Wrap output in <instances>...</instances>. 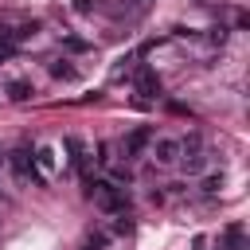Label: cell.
<instances>
[{"instance_id":"2e32d148","label":"cell","mask_w":250,"mask_h":250,"mask_svg":"<svg viewBox=\"0 0 250 250\" xmlns=\"http://www.w3.org/2000/svg\"><path fill=\"white\" fill-rule=\"evenodd\" d=\"M94 160H98V164H109V160H113V156H109V145H98V156H94Z\"/></svg>"},{"instance_id":"8992f818","label":"cell","mask_w":250,"mask_h":250,"mask_svg":"<svg viewBox=\"0 0 250 250\" xmlns=\"http://www.w3.org/2000/svg\"><path fill=\"white\" fill-rule=\"evenodd\" d=\"M152 156H156V164H176L180 160V141H172V137L152 141Z\"/></svg>"},{"instance_id":"52a82bcc","label":"cell","mask_w":250,"mask_h":250,"mask_svg":"<svg viewBox=\"0 0 250 250\" xmlns=\"http://www.w3.org/2000/svg\"><path fill=\"white\" fill-rule=\"evenodd\" d=\"M31 164H35L43 176H51V172H55V148H51V145H35V152H31Z\"/></svg>"},{"instance_id":"8fae6325","label":"cell","mask_w":250,"mask_h":250,"mask_svg":"<svg viewBox=\"0 0 250 250\" xmlns=\"http://www.w3.org/2000/svg\"><path fill=\"white\" fill-rule=\"evenodd\" d=\"M105 242H109V234H102V230H98V234H90V238H86V246H82V250H102Z\"/></svg>"},{"instance_id":"d6986e66","label":"cell","mask_w":250,"mask_h":250,"mask_svg":"<svg viewBox=\"0 0 250 250\" xmlns=\"http://www.w3.org/2000/svg\"><path fill=\"white\" fill-rule=\"evenodd\" d=\"M4 164H8V152H4V148H0V168H4Z\"/></svg>"},{"instance_id":"e0dca14e","label":"cell","mask_w":250,"mask_h":250,"mask_svg":"<svg viewBox=\"0 0 250 250\" xmlns=\"http://www.w3.org/2000/svg\"><path fill=\"white\" fill-rule=\"evenodd\" d=\"M203 246H207V238H203V234H195V238H191V250H203Z\"/></svg>"},{"instance_id":"4fadbf2b","label":"cell","mask_w":250,"mask_h":250,"mask_svg":"<svg viewBox=\"0 0 250 250\" xmlns=\"http://www.w3.org/2000/svg\"><path fill=\"white\" fill-rule=\"evenodd\" d=\"M62 43H66L70 51H90V43H86V39H78V35H66Z\"/></svg>"},{"instance_id":"ba28073f","label":"cell","mask_w":250,"mask_h":250,"mask_svg":"<svg viewBox=\"0 0 250 250\" xmlns=\"http://www.w3.org/2000/svg\"><path fill=\"white\" fill-rule=\"evenodd\" d=\"M31 94H35V86H31L27 78H12V82H8V98H12V102H27Z\"/></svg>"},{"instance_id":"7a4b0ae2","label":"cell","mask_w":250,"mask_h":250,"mask_svg":"<svg viewBox=\"0 0 250 250\" xmlns=\"http://www.w3.org/2000/svg\"><path fill=\"white\" fill-rule=\"evenodd\" d=\"M8 164H12V172H16L20 180H35L39 188L47 184V176L31 164V148H16V152H8Z\"/></svg>"},{"instance_id":"277c9868","label":"cell","mask_w":250,"mask_h":250,"mask_svg":"<svg viewBox=\"0 0 250 250\" xmlns=\"http://www.w3.org/2000/svg\"><path fill=\"white\" fill-rule=\"evenodd\" d=\"M148 141H152V129H148V125H141V129H133V133L121 141V152H125V156H141Z\"/></svg>"},{"instance_id":"30bf717a","label":"cell","mask_w":250,"mask_h":250,"mask_svg":"<svg viewBox=\"0 0 250 250\" xmlns=\"http://www.w3.org/2000/svg\"><path fill=\"white\" fill-rule=\"evenodd\" d=\"M227 242H230V250H246V238H242V227L238 223L227 227Z\"/></svg>"},{"instance_id":"3957f363","label":"cell","mask_w":250,"mask_h":250,"mask_svg":"<svg viewBox=\"0 0 250 250\" xmlns=\"http://www.w3.org/2000/svg\"><path fill=\"white\" fill-rule=\"evenodd\" d=\"M133 86H137V94H141V98H156V94H160V78H156V70H152V66H141V70H137V78H133Z\"/></svg>"},{"instance_id":"9c48e42d","label":"cell","mask_w":250,"mask_h":250,"mask_svg":"<svg viewBox=\"0 0 250 250\" xmlns=\"http://www.w3.org/2000/svg\"><path fill=\"white\" fill-rule=\"evenodd\" d=\"M78 70H74V62H66V59H55L51 62V78H62V82H70Z\"/></svg>"},{"instance_id":"5bb4252c","label":"cell","mask_w":250,"mask_h":250,"mask_svg":"<svg viewBox=\"0 0 250 250\" xmlns=\"http://www.w3.org/2000/svg\"><path fill=\"white\" fill-rule=\"evenodd\" d=\"M113 234H133V223H129V219H117V223H113Z\"/></svg>"},{"instance_id":"9a60e30c","label":"cell","mask_w":250,"mask_h":250,"mask_svg":"<svg viewBox=\"0 0 250 250\" xmlns=\"http://www.w3.org/2000/svg\"><path fill=\"white\" fill-rule=\"evenodd\" d=\"M211 43L223 47V43H227V27H211Z\"/></svg>"},{"instance_id":"6da1fadb","label":"cell","mask_w":250,"mask_h":250,"mask_svg":"<svg viewBox=\"0 0 250 250\" xmlns=\"http://www.w3.org/2000/svg\"><path fill=\"white\" fill-rule=\"evenodd\" d=\"M86 195H90L105 215H125V211H129L125 188H117V184H109V180H86Z\"/></svg>"},{"instance_id":"ac0fdd59","label":"cell","mask_w":250,"mask_h":250,"mask_svg":"<svg viewBox=\"0 0 250 250\" xmlns=\"http://www.w3.org/2000/svg\"><path fill=\"white\" fill-rule=\"evenodd\" d=\"M74 8L78 12H90V0H74Z\"/></svg>"},{"instance_id":"5b68a950","label":"cell","mask_w":250,"mask_h":250,"mask_svg":"<svg viewBox=\"0 0 250 250\" xmlns=\"http://www.w3.org/2000/svg\"><path fill=\"white\" fill-rule=\"evenodd\" d=\"M62 148H66V164H70V168H78V172H82V180H90V172H86V148H82V141H78V137H66V141H62Z\"/></svg>"},{"instance_id":"7c38bea8","label":"cell","mask_w":250,"mask_h":250,"mask_svg":"<svg viewBox=\"0 0 250 250\" xmlns=\"http://www.w3.org/2000/svg\"><path fill=\"white\" fill-rule=\"evenodd\" d=\"M219 188H223V176H203V191L207 195H215Z\"/></svg>"}]
</instances>
